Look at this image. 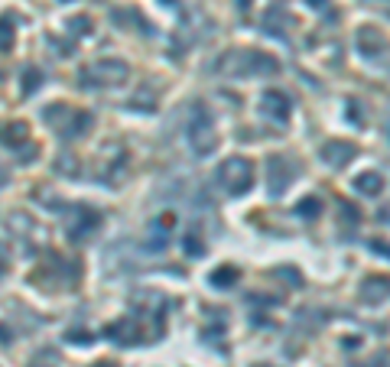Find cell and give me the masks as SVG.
I'll return each instance as SVG.
<instances>
[{"instance_id": "1", "label": "cell", "mask_w": 390, "mask_h": 367, "mask_svg": "<svg viewBox=\"0 0 390 367\" xmlns=\"http://www.w3.org/2000/svg\"><path fill=\"white\" fill-rule=\"evenodd\" d=\"M218 68L221 72H228V75H273L280 72V62L273 56H267L260 49H234L228 52L225 59H218Z\"/></svg>"}, {"instance_id": "2", "label": "cell", "mask_w": 390, "mask_h": 367, "mask_svg": "<svg viewBox=\"0 0 390 367\" xmlns=\"http://www.w3.org/2000/svg\"><path fill=\"white\" fill-rule=\"evenodd\" d=\"M43 121L59 133V137H66V140H75L82 137L85 130H91V114L88 111H75V107H66V104H49L46 111H43Z\"/></svg>"}, {"instance_id": "3", "label": "cell", "mask_w": 390, "mask_h": 367, "mask_svg": "<svg viewBox=\"0 0 390 367\" xmlns=\"http://www.w3.org/2000/svg\"><path fill=\"white\" fill-rule=\"evenodd\" d=\"M189 143L199 156H209L218 147V133H215V121H211V111L202 101L192 104V121H189Z\"/></svg>"}, {"instance_id": "4", "label": "cell", "mask_w": 390, "mask_h": 367, "mask_svg": "<svg viewBox=\"0 0 390 367\" xmlns=\"http://www.w3.org/2000/svg\"><path fill=\"white\" fill-rule=\"evenodd\" d=\"M218 186L228 192V195H244V192H250V186H254V166H250V160H244V156H228V160L218 166Z\"/></svg>"}, {"instance_id": "5", "label": "cell", "mask_w": 390, "mask_h": 367, "mask_svg": "<svg viewBox=\"0 0 390 367\" xmlns=\"http://www.w3.org/2000/svg\"><path fill=\"white\" fill-rule=\"evenodd\" d=\"M127 75H130L127 62L101 59V62H95V66H88L85 72H82V85L85 88H111V85H121Z\"/></svg>"}, {"instance_id": "6", "label": "cell", "mask_w": 390, "mask_h": 367, "mask_svg": "<svg viewBox=\"0 0 390 367\" xmlns=\"http://www.w3.org/2000/svg\"><path fill=\"white\" fill-rule=\"evenodd\" d=\"M101 211L98 208H88V205H72L66 211V231L72 241H85L88 234H95L98 227H101Z\"/></svg>"}, {"instance_id": "7", "label": "cell", "mask_w": 390, "mask_h": 367, "mask_svg": "<svg viewBox=\"0 0 390 367\" xmlns=\"http://www.w3.org/2000/svg\"><path fill=\"white\" fill-rule=\"evenodd\" d=\"M267 172H270V195L280 198L290 188V182H293V176L299 170H296V163L290 156H270L267 160Z\"/></svg>"}, {"instance_id": "8", "label": "cell", "mask_w": 390, "mask_h": 367, "mask_svg": "<svg viewBox=\"0 0 390 367\" xmlns=\"http://www.w3.org/2000/svg\"><path fill=\"white\" fill-rule=\"evenodd\" d=\"M260 111H264L273 123H286V121H290V114H293V104L286 101V94L267 91L264 94V104H260Z\"/></svg>"}, {"instance_id": "9", "label": "cell", "mask_w": 390, "mask_h": 367, "mask_svg": "<svg viewBox=\"0 0 390 367\" xmlns=\"http://www.w3.org/2000/svg\"><path fill=\"white\" fill-rule=\"evenodd\" d=\"M322 160L332 170H342V166H348L354 160V147L345 140H329V143H322Z\"/></svg>"}, {"instance_id": "10", "label": "cell", "mask_w": 390, "mask_h": 367, "mask_svg": "<svg viewBox=\"0 0 390 367\" xmlns=\"http://www.w3.org/2000/svg\"><path fill=\"white\" fill-rule=\"evenodd\" d=\"M172 225H176V215H172V211H163V215L150 225V241H147V247H150V250H160V247L166 244V234H170Z\"/></svg>"}, {"instance_id": "11", "label": "cell", "mask_w": 390, "mask_h": 367, "mask_svg": "<svg viewBox=\"0 0 390 367\" xmlns=\"http://www.w3.org/2000/svg\"><path fill=\"white\" fill-rule=\"evenodd\" d=\"M384 46H387L384 33H377L374 27H361V29H358V49H361L364 56H381Z\"/></svg>"}, {"instance_id": "12", "label": "cell", "mask_w": 390, "mask_h": 367, "mask_svg": "<svg viewBox=\"0 0 390 367\" xmlns=\"http://www.w3.org/2000/svg\"><path fill=\"white\" fill-rule=\"evenodd\" d=\"M354 192H361V195H381L384 188V179L381 172H361V176H354Z\"/></svg>"}, {"instance_id": "13", "label": "cell", "mask_w": 390, "mask_h": 367, "mask_svg": "<svg viewBox=\"0 0 390 367\" xmlns=\"http://www.w3.org/2000/svg\"><path fill=\"white\" fill-rule=\"evenodd\" d=\"M238 280H241V270H238V267H218V270L211 274V283H215L218 290H231V286H234Z\"/></svg>"}, {"instance_id": "14", "label": "cell", "mask_w": 390, "mask_h": 367, "mask_svg": "<svg viewBox=\"0 0 390 367\" xmlns=\"http://www.w3.org/2000/svg\"><path fill=\"white\" fill-rule=\"evenodd\" d=\"M319 211H322V202H319V198H303V202H299V205H296V215L299 218H306V221H313V218H319Z\"/></svg>"}, {"instance_id": "15", "label": "cell", "mask_w": 390, "mask_h": 367, "mask_svg": "<svg viewBox=\"0 0 390 367\" xmlns=\"http://www.w3.org/2000/svg\"><path fill=\"white\" fill-rule=\"evenodd\" d=\"M3 140H7V147H20V143L27 140V123H7V137H3Z\"/></svg>"}, {"instance_id": "16", "label": "cell", "mask_w": 390, "mask_h": 367, "mask_svg": "<svg viewBox=\"0 0 390 367\" xmlns=\"http://www.w3.org/2000/svg\"><path fill=\"white\" fill-rule=\"evenodd\" d=\"M182 247H186V254H189V257H202V254H205V241L199 237V231H195V227L189 231V237H186V244H182Z\"/></svg>"}, {"instance_id": "17", "label": "cell", "mask_w": 390, "mask_h": 367, "mask_svg": "<svg viewBox=\"0 0 390 367\" xmlns=\"http://www.w3.org/2000/svg\"><path fill=\"white\" fill-rule=\"evenodd\" d=\"M91 20L88 17H72L68 20V33H72V36H91Z\"/></svg>"}, {"instance_id": "18", "label": "cell", "mask_w": 390, "mask_h": 367, "mask_svg": "<svg viewBox=\"0 0 390 367\" xmlns=\"http://www.w3.org/2000/svg\"><path fill=\"white\" fill-rule=\"evenodd\" d=\"M23 78H27V82H23V94H33L36 88H43V72H39V68H27Z\"/></svg>"}, {"instance_id": "19", "label": "cell", "mask_w": 390, "mask_h": 367, "mask_svg": "<svg viewBox=\"0 0 390 367\" xmlns=\"http://www.w3.org/2000/svg\"><path fill=\"white\" fill-rule=\"evenodd\" d=\"M371 250H377V254L390 257V244H387V241H371Z\"/></svg>"}, {"instance_id": "20", "label": "cell", "mask_w": 390, "mask_h": 367, "mask_svg": "<svg viewBox=\"0 0 390 367\" xmlns=\"http://www.w3.org/2000/svg\"><path fill=\"white\" fill-rule=\"evenodd\" d=\"M10 39H13V29H10V20L3 23V52H10Z\"/></svg>"}, {"instance_id": "21", "label": "cell", "mask_w": 390, "mask_h": 367, "mask_svg": "<svg viewBox=\"0 0 390 367\" xmlns=\"http://www.w3.org/2000/svg\"><path fill=\"white\" fill-rule=\"evenodd\" d=\"M306 3H309V7H315V10H322L329 0H306Z\"/></svg>"}, {"instance_id": "22", "label": "cell", "mask_w": 390, "mask_h": 367, "mask_svg": "<svg viewBox=\"0 0 390 367\" xmlns=\"http://www.w3.org/2000/svg\"><path fill=\"white\" fill-rule=\"evenodd\" d=\"M91 367H117L114 361H98V364H91Z\"/></svg>"}, {"instance_id": "23", "label": "cell", "mask_w": 390, "mask_h": 367, "mask_svg": "<svg viewBox=\"0 0 390 367\" xmlns=\"http://www.w3.org/2000/svg\"><path fill=\"white\" fill-rule=\"evenodd\" d=\"M238 7H241V10H248V7H250V0H238Z\"/></svg>"}, {"instance_id": "24", "label": "cell", "mask_w": 390, "mask_h": 367, "mask_svg": "<svg viewBox=\"0 0 390 367\" xmlns=\"http://www.w3.org/2000/svg\"><path fill=\"white\" fill-rule=\"evenodd\" d=\"M33 367H52V364H39V361H36V364H33Z\"/></svg>"}]
</instances>
